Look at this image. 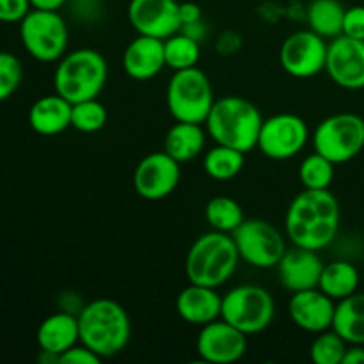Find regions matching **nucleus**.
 <instances>
[{
    "instance_id": "c9c22d12",
    "label": "nucleus",
    "mask_w": 364,
    "mask_h": 364,
    "mask_svg": "<svg viewBox=\"0 0 364 364\" xmlns=\"http://www.w3.org/2000/svg\"><path fill=\"white\" fill-rule=\"evenodd\" d=\"M100 361H102V358L95 354L89 347H85L84 343L73 345L59 355L60 364H100Z\"/></svg>"
},
{
    "instance_id": "4468645a",
    "label": "nucleus",
    "mask_w": 364,
    "mask_h": 364,
    "mask_svg": "<svg viewBox=\"0 0 364 364\" xmlns=\"http://www.w3.org/2000/svg\"><path fill=\"white\" fill-rule=\"evenodd\" d=\"M196 348L199 358L206 363H237L247 352V334L224 318H217L201 327Z\"/></svg>"
},
{
    "instance_id": "473e14b6",
    "label": "nucleus",
    "mask_w": 364,
    "mask_h": 364,
    "mask_svg": "<svg viewBox=\"0 0 364 364\" xmlns=\"http://www.w3.org/2000/svg\"><path fill=\"white\" fill-rule=\"evenodd\" d=\"M23 78V66L14 53L0 50V103L16 92Z\"/></svg>"
},
{
    "instance_id": "e433bc0d",
    "label": "nucleus",
    "mask_w": 364,
    "mask_h": 364,
    "mask_svg": "<svg viewBox=\"0 0 364 364\" xmlns=\"http://www.w3.org/2000/svg\"><path fill=\"white\" fill-rule=\"evenodd\" d=\"M180 20H181V27L188 23H194V21L203 20L201 7H199L196 2L180 4Z\"/></svg>"
},
{
    "instance_id": "c85d7f7f",
    "label": "nucleus",
    "mask_w": 364,
    "mask_h": 364,
    "mask_svg": "<svg viewBox=\"0 0 364 364\" xmlns=\"http://www.w3.org/2000/svg\"><path fill=\"white\" fill-rule=\"evenodd\" d=\"M164 52H166V66L173 71L198 66L201 57L199 41L188 38L183 32H176L171 38L164 39Z\"/></svg>"
},
{
    "instance_id": "4be33fe9",
    "label": "nucleus",
    "mask_w": 364,
    "mask_h": 364,
    "mask_svg": "<svg viewBox=\"0 0 364 364\" xmlns=\"http://www.w3.org/2000/svg\"><path fill=\"white\" fill-rule=\"evenodd\" d=\"M36 340L41 350L60 355L80 341L78 316L70 311H59L46 316L39 326Z\"/></svg>"
},
{
    "instance_id": "dca6fc26",
    "label": "nucleus",
    "mask_w": 364,
    "mask_h": 364,
    "mask_svg": "<svg viewBox=\"0 0 364 364\" xmlns=\"http://www.w3.org/2000/svg\"><path fill=\"white\" fill-rule=\"evenodd\" d=\"M127 13L137 34L167 39L181 28L176 0H130Z\"/></svg>"
},
{
    "instance_id": "c756f323",
    "label": "nucleus",
    "mask_w": 364,
    "mask_h": 364,
    "mask_svg": "<svg viewBox=\"0 0 364 364\" xmlns=\"http://www.w3.org/2000/svg\"><path fill=\"white\" fill-rule=\"evenodd\" d=\"M334 166L336 164L320 153H311L302 160L299 167L301 183L304 185V188H311V191H326L334 180Z\"/></svg>"
},
{
    "instance_id": "58836bf2",
    "label": "nucleus",
    "mask_w": 364,
    "mask_h": 364,
    "mask_svg": "<svg viewBox=\"0 0 364 364\" xmlns=\"http://www.w3.org/2000/svg\"><path fill=\"white\" fill-rule=\"evenodd\" d=\"M341 364H364V345H350Z\"/></svg>"
},
{
    "instance_id": "f03ea898",
    "label": "nucleus",
    "mask_w": 364,
    "mask_h": 364,
    "mask_svg": "<svg viewBox=\"0 0 364 364\" xmlns=\"http://www.w3.org/2000/svg\"><path fill=\"white\" fill-rule=\"evenodd\" d=\"M80 343L102 359L114 358L127 348L132 322L127 309L112 299H95L78 313Z\"/></svg>"
},
{
    "instance_id": "2eb2a0df",
    "label": "nucleus",
    "mask_w": 364,
    "mask_h": 364,
    "mask_svg": "<svg viewBox=\"0 0 364 364\" xmlns=\"http://www.w3.org/2000/svg\"><path fill=\"white\" fill-rule=\"evenodd\" d=\"M326 71L331 80L348 91L364 89V41L338 36L327 48Z\"/></svg>"
},
{
    "instance_id": "2f4dec72",
    "label": "nucleus",
    "mask_w": 364,
    "mask_h": 364,
    "mask_svg": "<svg viewBox=\"0 0 364 364\" xmlns=\"http://www.w3.org/2000/svg\"><path fill=\"white\" fill-rule=\"evenodd\" d=\"M348 343L334 329H327L316 334L313 340L309 355L315 364H341Z\"/></svg>"
},
{
    "instance_id": "aec40b11",
    "label": "nucleus",
    "mask_w": 364,
    "mask_h": 364,
    "mask_svg": "<svg viewBox=\"0 0 364 364\" xmlns=\"http://www.w3.org/2000/svg\"><path fill=\"white\" fill-rule=\"evenodd\" d=\"M176 313L183 322L203 327L220 318L223 297L217 294V288L191 283L178 294Z\"/></svg>"
},
{
    "instance_id": "6e6552de",
    "label": "nucleus",
    "mask_w": 364,
    "mask_h": 364,
    "mask_svg": "<svg viewBox=\"0 0 364 364\" xmlns=\"http://www.w3.org/2000/svg\"><path fill=\"white\" fill-rule=\"evenodd\" d=\"M313 148L331 162H350L364 151V119L354 112H340L326 117L313 132Z\"/></svg>"
},
{
    "instance_id": "a211bd4d",
    "label": "nucleus",
    "mask_w": 364,
    "mask_h": 364,
    "mask_svg": "<svg viewBox=\"0 0 364 364\" xmlns=\"http://www.w3.org/2000/svg\"><path fill=\"white\" fill-rule=\"evenodd\" d=\"M276 269L281 284L294 294V291L318 288L323 262L318 256V251L294 245L284 251Z\"/></svg>"
},
{
    "instance_id": "f257e3e1",
    "label": "nucleus",
    "mask_w": 364,
    "mask_h": 364,
    "mask_svg": "<svg viewBox=\"0 0 364 364\" xmlns=\"http://www.w3.org/2000/svg\"><path fill=\"white\" fill-rule=\"evenodd\" d=\"M340 203L329 188H304L288 206L284 230L294 245L320 251L333 244L340 230Z\"/></svg>"
},
{
    "instance_id": "393cba45",
    "label": "nucleus",
    "mask_w": 364,
    "mask_h": 364,
    "mask_svg": "<svg viewBox=\"0 0 364 364\" xmlns=\"http://www.w3.org/2000/svg\"><path fill=\"white\" fill-rule=\"evenodd\" d=\"M359 283H361V276L355 265L345 259H338V262L323 265L318 288L334 301H341L355 294L359 290Z\"/></svg>"
},
{
    "instance_id": "0eeeda50",
    "label": "nucleus",
    "mask_w": 364,
    "mask_h": 364,
    "mask_svg": "<svg viewBox=\"0 0 364 364\" xmlns=\"http://www.w3.org/2000/svg\"><path fill=\"white\" fill-rule=\"evenodd\" d=\"M20 39L28 55L39 63H57L68 52L70 31L59 11L32 7L20 21Z\"/></svg>"
},
{
    "instance_id": "7c9ffc66",
    "label": "nucleus",
    "mask_w": 364,
    "mask_h": 364,
    "mask_svg": "<svg viewBox=\"0 0 364 364\" xmlns=\"http://www.w3.org/2000/svg\"><path fill=\"white\" fill-rule=\"evenodd\" d=\"M109 114L105 105L98 102V98L84 100V102L73 103L71 109V127L82 134H95L107 124Z\"/></svg>"
},
{
    "instance_id": "423d86ee",
    "label": "nucleus",
    "mask_w": 364,
    "mask_h": 364,
    "mask_svg": "<svg viewBox=\"0 0 364 364\" xmlns=\"http://www.w3.org/2000/svg\"><path fill=\"white\" fill-rule=\"evenodd\" d=\"M167 109L176 121L205 124L215 96L210 78L198 66L174 71L167 84Z\"/></svg>"
},
{
    "instance_id": "72a5a7b5",
    "label": "nucleus",
    "mask_w": 364,
    "mask_h": 364,
    "mask_svg": "<svg viewBox=\"0 0 364 364\" xmlns=\"http://www.w3.org/2000/svg\"><path fill=\"white\" fill-rule=\"evenodd\" d=\"M31 9V0H0V21L2 23H20Z\"/></svg>"
},
{
    "instance_id": "412c9836",
    "label": "nucleus",
    "mask_w": 364,
    "mask_h": 364,
    "mask_svg": "<svg viewBox=\"0 0 364 364\" xmlns=\"http://www.w3.org/2000/svg\"><path fill=\"white\" fill-rule=\"evenodd\" d=\"M71 109H73V103L57 92L41 96L32 103L28 110V123L32 130L39 135H45V137L59 135L71 127Z\"/></svg>"
},
{
    "instance_id": "4c0bfd02",
    "label": "nucleus",
    "mask_w": 364,
    "mask_h": 364,
    "mask_svg": "<svg viewBox=\"0 0 364 364\" xmlns=\"http://www.w3.org/2000/svg\"><path fill=\"white\" fill-rule=\"evenodd\" d=\"M180 32L187 34L188 38L196 39V41H203V39L206 38V25L203 23V20H199L194 21V23L183 25V27L180 28Z\"/></svg>"
},
{
    "instance_id": "1a4fd4ad",
    "label": "nucleus",
    "mask_w": 364,
    "mask_h": 364,
    "mask_svg": "<svg viewBox=\"0 0 364 364\" xmlns=\"http://www.w3.org/2000/svg\"><path fill=\"white\" fill-rule=\"evenodd\" d=\"M276 316L274 297L258 284H240L223 297L220 318L247 336L263 333Z\"/></svg>"
},
{
    "instance_id": "b1692460",
    "label": "nucleus",
    "mask_w": 364,
    "mask_h": 364,
    "mask_svg": "<svg viewBox=\"0 0 364 364\" xmlns=\"http://www.w3.org/2000/svg\"><path fill=\"white\" fill-rule=\"evenodd\" d=\"M333 329L348 345H364V294L355 291L338 301Z\"/></svg>"
},
{
    "instance_id": "ddd939ff",
    "label": "nucleus",
    "mask_w": 364,
    "mask_h": 364,
    "mask_svg": "<svg viewBox=\"0 0 364 364\" xmlns=\"http://www.w3.org/2000/svg\"><path fill=\"white\" fill-rule=\"evenodd\" d=\"M181 178V164L169 153L146 155L134 171V188L146 201H160L176 191Z\"/></svg>"
},
{
    "instance_id": "a19ab883",
    "label": "nucleus",
    "mask_w": 364,
    "mask_h": 364,
    "mask_svg": "<svg viewBox=\"0 0 364 364\" xmlns=\"http://www.w3.org/2000/svg\"><path fill=\"white\" fill-rule=\"evenodd\" d=\"M363 153H364V151H363Z\"/></svg>"
},
{
    "instance_id": "bb28decb",
    "label": "nucleus",
    "mask_w": 364,
    "mask_h": 364,
    "mask_svg": "<svg viewBox=\"0 0 364 364\" xmlns=\"http://www.w3.org/2000/svg\"><path fill=\"white\" fill-rule=\"evenodd\" d=\"M245 164V153L230 146L215 144L205 153L203 169L212 180L230 181L240 174Z\"/></svg>"
},
{
    "instance_id": "cd10ccee",
    "label": "nucleus",
    "mask_w": 364,
    "mask_h": 364,
    "mask_svg": "<svg viewBox=\"0 0 364 364\" xmlns=\"http://www.w3.org/2000/svg\"><path fill=\"white\" fill-rule=\"evenodd\" d=\"M205 219L210 228L223 233H233L245 220L240 203L228 196H217L206 203Z\"/></svg>"
},
{
    "instance_id": "ea45409f",
    "label": "nucleus",
    "mask_w": 364,
    "mask_h": 364,
    "mask_svg": "<svg viewBox=\"0 0 364 364\" xmlns=\"http://www.w3.org/2000/svg\"><path fill=\"white\" fill-rule=\"evenodd\" d=\"M68 0H31L34 9H46V11H59Z\"/></svg>"
},
{
    "instance_id": "20e7f679",
    "label": "nucleus",
    "mask_w": 364,
    "mask_h": 364,
    "mask_svg": "<svg viewBox=\"0 0 364 364\" xmlns=\"http://www.w3.org/2000/svg\"><path fill=\"white\" fill-rule=\"evenodd\" d=\"M240 255L231 233L208 231L191 245L185 259L188 283L219 288L237 270Z\"/></svg>"
},
{
    "instance_id": "a878e982",
    "label": "nucleus",
    "mask_w": 364,
    "mask_h": 364,
    "mask_svg": "<svg viewBox=\"0 0 364 364\" xmlns=\"http://www.w3.org/2000/svg\"><path fill=\"white\" fill-rule=\"evenodd\" d=\"M306 18L309 28L322 38L334 39L343 34L345 7L340 0H311Z\"/></svg>"
},
{
    "instance_id": "39448f33",
    "label": "nucleus",
    "mask_w": 364,
    "mask_h": 364,
    "mask_svg": "<svg viewBox=\"0 0 364 364\" xmlns=\"http://www.w3.org/2000/svg\"><path fill=\"white\" fill-rule=\"evenodd\" d=\"M109 77L107 60L98 50L78 48L66 52L57 60L53 87L70 103L98 98Z\"/></svg>"
},
{
    "instance_id": "9d476101",
    "label": "nucleus",
    "mask_w": 364,
    "mask_h": 364,
    "mask_svg": "<svg viewBox=\"0 0 364 364\" xmlns=\"http://www.w3.org/2000/svg\"><path fill=\"white\" fill-rule=\"evenodd\" d=\"M231 237L240 259L256 269H274L287 251L281 231L263 219H245Z\"/></svg>"
},
{
    "instance_id": "f704fd0d",
    "label": "nucleus",
    "mask_w": 364,
    "mask_h": 364,
    "mask_svg": "<svg viewBox=\"0 0 364 364\" xmlns=\"http://www.w3.org/2000/svg\"><path fill=\"white\" fill-rule=\"evenodd\" d=\"M343 36L364 41V6H352L345 9Z\"/></svg>"
},
{
    "instance_id": "6ab92c4d",
    "label": "nucleus",
    "mask_w": 364,
    "mask_h": 364,
    "mask_svg": "<svg viewBox=\"0 0 364 364\" xmlns=\"http://www.w3.org/2000/svg\"><path fill=\"white\" fill-rule=\"evenodd\" d=\"M164 68H167L164 39L139 34L124 48L123 70L134 80H151Z\"/></svg>"
},
{
    "instance_id": "9b49d317",
    "label": "nucleus",
    "mask_w": 364,
    "mask_h": 364,
    "mask_svg": "<svg viewBox=\"0 0 364 364\" xmlns=\"http://www.w3.org/2000/svg\"><path fill=\"white\" fill-rule=\"evenodd\" d=\"M308 141V123L297 114L283 112L263 119L256 148L272 160H288L297 156Z\"/></svg>"
},
{
    "instance_id": "f3484780",
    "label": "nucleus",
    "mask_w": 364,
    "mask_h": 364,
    "mask_svg": "<svg viewBox=\"0 0 364 364\" xmlns=\"http://www.w3.org/2000/svg\"><path fill=\"white\" fill-rule=\"evenodd\" d=\"M334 311H336L334 299L323 294L320 288L294 291L288 302V315L291 322L306 333L318 334L333 329Z\"/></svg>"
},
{
    "instance_id": "7ed1b4c3",
    "label": "nucleus",
    "mask_w": 364,
    "mask_h": 364,
    "mask_svg": "<svg viewBox=\"0 0 364 364\" xmlns=\"http://www.w3.org/2000/svg\"><path fill=\"white\" fill-rule=\"evenodd\" d=\"M263 116L258 107L240 96L215 100L205 121L206 132L215 144L249 153L258 146Z\"/></svg>"
},
{
    "instance_id": "f8f14e48",
    "label": "nucleus",
    "mask_w": 364,
    "mask_h": 364,
    "mask_svg": "<svg viewBox=\"0 0 364 364\" xmlns=\"http://www.w3.org/2000/svg\"><path fill=\"white\" fill-rule=\"evenodd\" d=\"M326 38L308 31H297L288 36L279 50V63L290 77L311 78L326 70L327 63Z\"/></svg>"
},
{
    "instance_id": "5701e85b",
    "label": "nucleus",
    "mask_w": 364,
    "mask_h": 364,
    "mask_svg": "<svg viewBox=\"0 0 364 364\" xmlns=\"http://www.w3.org/2000/svg\"><path fill=\"white\" fill-rule=\"evenodd\" d=\"M206 134L208 132L203 128V124L176 121L167 130L164 139V151L169 153L180 164L191 162L205 151Z\"/></svg>"
}]
</instances>
